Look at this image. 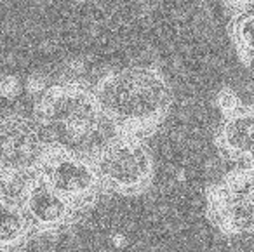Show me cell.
<instances>
[{"label": "cell", "instance_id": "1", "mask_svg": "<svg viewBox=\"0 0 254 252\" xmlns=\"http://www.w3.org/2000/svg\"><path fill=\"white\" fill-rule=\"evenodd\" d=\"M92 92L108 127L115 134L145 137L167 120L174 94L155 66H126L103 73Z\"/></svg>", "mask_w": 254, "mask_h": 252}, {"label": "cell", "instance_id": "2", "mask_svg": "<svg viewBox=\"0 0 254 252\" xmlns=\"http://www.w3.org/2000/svg\"><path fill=\"white\" fill-rule=\"evenodd\" d=\"M32 119L51 150L92 155L106 139L108 127L92 85L70 78L46 87L37 98Z\"/></svg>", "mask_w": 254, "mask_h": 252}, {"label": "cell", "instance_id": "3", "mask_svg": "<svg viewBox=\"0 0 254 252\" xmlns=\"http://www.w3.org/2000/svg\"><path fill=\"white\" fill-rule=\"evenodd\" d=\"M91 158L105 193L136 196L153 183V155L141 137L113 132L96 148Z\"/></svg>", "mask_w": 254, "mask_h": 252}, {"label": "cell", "instance_id": "4", "mask_svg": "<svg viewBox=\"0 0 254 252\" xmlns=\"http://www.w3.org/2000/svg\"><path fill=\"white\" fill-rule=\"evenodd\" d=\"M205 212L226 237L249 235L254 228V169L239 165L205 191Z\"/></svg>", "mask_w": 254, "mask_h": 252}, {"label": "cell", "instance_id": "5", "mask_svg": "<svg viewBox=\"0 0 254 252\" xmlns=\"http://www.w3.org/2000/svg\"><path fill=\"white\" fill-rule=\"evenodd\" d=\"M51 148L32 117L21 113L0 115V181H26L39 174Z\"/></svg>", "mask_w": 254, "mask_h": 252}, {"label": "cell", "instance_id": "6", "mask_svg": "<svg viewBox=\"0 0 254 252\" xmlns=\"http://www.w3.org/2000/svg\"><path fill=\"white\" fill-rule=\"evenodd\" d=\"M39 174L63 198L82 214L103 195V186L91 155L51 150Z\"/></svg>", "mask_w": 254, "mask_h": 252}, {"label": "cell", "instance_id": "7", "mask_svg": "<svg viewBox=\"0 0 254 252\" xmlns=\"http://www.w3.org/2000/svg\"><path fill=\"white\" fill-rule=\"evenodd\" d=\"M18 200L33 235H54L68 230L80 219L82 212L56 193L40 174L21 183Z\"/></svg>", "mask_w": 254, "mask_h": 252}, {"label": "cell", "instance_id": "8", "mask_svg": "<svg viewBox=\"0 0 254 252\" xmlns=\"http://www.w3.org/2000/svg\"><path fill=\"white\" fill-rule=\"evenodd\" d=\"M214 146L219 157L239 165H253L254 110L239 101L221 110V120L214 132Z\"/></svg>", "mask_w": 254, "mask_h": 252}, {"label": "cell", "instance_id": "9", "mask_svg": "<svg viewBox=\"0 0 254 252\" xmlns=\"http://www.w3.org/2000/svg\"><path fill=\"white\" fill-rule=\"evenodd\" d=\"M33 231L21 209L18 196L0 191V252H19Z\"/></svg>", "mask_w": 254, "mask_h": 252}, {"label": "cell", "instance_id": "10", "mask_svg": "<svg viewBox=\"0 0 254 252\" xmlns=\"http://www.w3.org/2000/svg\"><path fill=\"white\" fill-rule=\"evenodd\" d=\"M253 30H254V9L233 12L228 23V37L233 49H235V54L239 58L240 64L246 70L251 68L253 56H254Z\"/></svg>", "mask_w": 254, "mask_h": 252}, {"label": "cell", "instance_id": "11", "mask_svg": "<svg viewBox=\"0 0 254 252\" xmlns=\"http://www.w3.org/2000/svg\"><path fill=\"white\" fill-rule=\"evenodd\" d=\"M219 2L223 4V7L228 9L230 14L254 9V0H219Z\"/></svg>", "mask_w": 254, "mask_h": 252}, {"label": "cell", "instance_id": "12", "mask_svg": "<svg viewBox=\"0 0 254 252\" xmlns=\"http://www.w3.org/2000/svg\"><path fill=\"white\" fill-rule=\"evenodd\" d=\"M2 189H4V185H2V181H0V191H2Z\"/></svg>", "mask_w": 254, "mask_h": 252}]
</instances>
